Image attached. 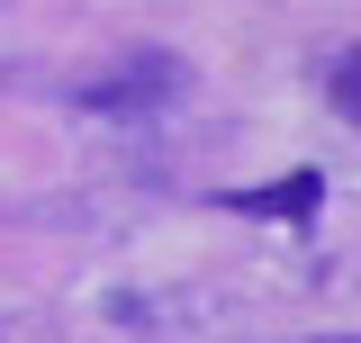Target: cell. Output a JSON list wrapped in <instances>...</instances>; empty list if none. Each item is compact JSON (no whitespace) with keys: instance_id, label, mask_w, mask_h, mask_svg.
<instances>
[{"instance_id":"cell-1","label":"cell","mask_w":361,"mask_h":343,"mask_svg":"<svg viewBox=\"0 0 361 343\" xmlns=\"http://www.w3.org/2000/svg\"><path fill=\"white\" fill-rule=\"evenodd\" d=\"M127 73H135V82H90L82 100H90V109H154V100L180 90V54H135Z\"/></svg>"},{"instance_id":"cell-2","label":"cell","mask_w":361,"mask_h":343,"mask_svg":"<svg viewBox=\"0 0 361 343\" xmlns=\"http://www.w3.org/2000/svg\"><path fill=\"white\" fill-rule=\"evenodd\" d=\"M316 199H325V181H316V172H289V181H271V190H235L226 208H244V217H307Z\"/></svg>"},{"instance_id":"cell-3","label":"cell","mask_w":361,"mask_h":343,"mask_svg":"<svg viewBox=\"0 0 361 343\" xmlns=\"http://www.w3.org/2000/svg\"><path fill=\"white\" fill-rule=\"evenodd\" d=\"M325 100H334V118L361 127V45H343V54L325 64Z\"/></svg>"},{"instance_id":"cell-4","label":"cell","mask_w":361,"mask_h":343,"mask_svg":"<svg viewBox=\"0 0 361 343\" xmlns=\"http://www.w3.org/2000/svg\"><path fill=\"white\" fill-rule=\"evenodd\" d=\"M316 343H361V335H316Z\"/></svg>"}]
</instances>
